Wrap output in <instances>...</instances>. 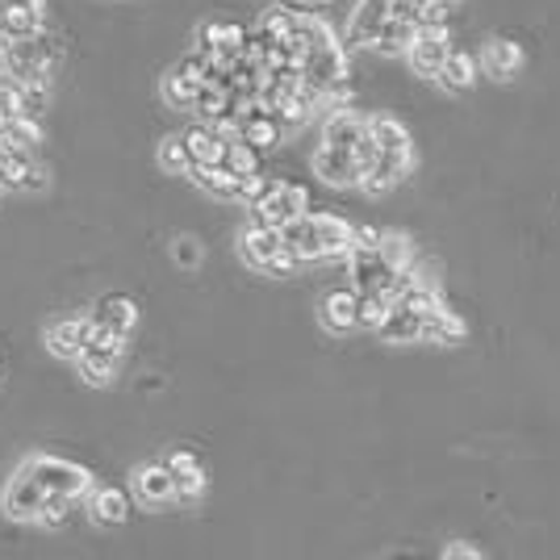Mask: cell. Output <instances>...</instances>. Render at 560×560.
<instances>
[{
  "instance_id": "cell-1",
  "label": "cell",
  "mask_w": 560,
  "mask_h": 560,
  "mask_svg": "<svg viewBox=\"0 0 560 560\" xmlns=\"http://www.w3.org/2000/svg\"><path fill=\"white\" fill-rule=\"evenodd\" d=\"M281 239L294 251L301 264H319V260H347L351 251V222L339 214H297L294 222L281 226Z\"/></svg>"
},
{
  "instance_id": "cell-2",
  "label": "cell",
  "mask_w": 560,
  "mask_h": 560,
  "mask_svg": "<svg viewBox=\"0 0 560 560\" xmlns=\"http://www.w3.org/2000/svg\"><path fill=\"white\" fill-rule=\"evenodd\" d=\"M239 256H242V264L256 267V272H264V276H294L297 264H301L294 251L285 247L281 231L260 226V222H251V226L239 235Z\"/></svg>"
},
{
  "instance_id": "cell-3",
  "label": "cell",
  "mask_w": 560,
  "mask_h": 560,
  "mask_svg": "<svg viewBox=\"0 0 560 560\" xmlns=\"http://www.w3.org/2000/svg\"><path fill=\"white\" fill-rule=\"evenodd\" d=\"M247 210H251V222L281 231L285 222H294L297 214L310 210V188L297 185V181H264V188L247 201Z\"/></svg>"
},
{
  "instance_id": "cell-4",
  "label": "cell",
  "mask_w": 560,
  "mask_h": 560,
  "mask_svg": "<svg viewBox=\"0 0 560 560\" xmlns=\"http://www.w3.org/2000/svg\"><path fill=\"white\" fill-rule=\"evenodd\" d=\"M22 473H29V477L38 481L47 494H54V498H67V502L92 489V473H88L84 464L63 460V456H34Z\"/></svg>"
},
{
  "instance_id": "cell-5",
  "label": "cell",
  "mask_w": 560,
  "mask_h": 560,
  "mask_svg": "<svg viewBox=\"0 0 560 560\" xmlns=\"http://www.w3.org/2000/svg\"><path fill=\"white\" fill-rule=\"evenodd\" d=\"M448 51H452V34H448V26H419L414 29V38H410V47H406V59H410V67H414L419 76L435 80V72L444 67Z\"/></svg>"
},
{
  "instance_id": "cell-6",
  "label": "cell",
  "mask_w": 560,
  "mask_h": 560,
  "mask_svg": "<svg viewBox=\"0 0 560 560\" xmlns=\"http://www.w3.org/2000/svg\"><path fill=\"white\" fill-rule=\"evenodd\" d=\"M314 176L331 188H356L360 185V151L335 147V142H319V151H314Z\"/></svg>"
},
{
  "instance_id": "cell-7",
  "label": "cell",
  "mask_w": 560,
  "mask_h": 560,
  "mask_svg": "<svg viewBox=\"0 0 560 560\" xmlns=\"http://www.w3.org/2000/svg\"><path fill=\"white\" fill-rule=\"evenodd\" d=\"M185 176H192V181L206 188L210 197H217V201H242V206H247V176L231 172L226 163H210V167L192 163Z\"/></svg>"
},
{
  "instance_id": "cell-8",
  "label": "cell",
  "mask_w": 560,
  "mask_h": 560,
  "mask_svg": "<svg viewBox=\"0 0 560 560\" xmlns=\"http://www.w3.org/2000/svg\"><path fill=\"white\" fill-rule=\"evenodd\" d=\"M47 498L51 494L29 477V473H17V477L9 481V489H4V514L17 519V523H29V519H38V510H42Z\"/></svg>"
},
{
  "instance_id": "cell-9",
  "label": "cell",
  "mask_w": 560,
  "mask_h": 560,
  "mask_svg": "<svg viewBox=\"0 0 560 560\" xmlns=\"http://www.w3.org/2000/svg\"><path fill=\"white\" fill-rule=\"evenodd\" d=\"M364 130H369L373 151H385V155H414V138H410V130L401 126L398 117H389V113L364 117Z\"/></svg>"
},
{
  "instance_id": "cell-10",
  "label": "cell",
  "mask_w": 560,
  "mask_h": 560,
  "mask_svg": "<svg viewBox=\"0 0 560 560\" xmlns=\"http://www.w3.org/2000/svg\"><path fill=\"white\" fill-rule=\"evenodd\" d=\"M385 22H389V0H360L347 26V47H373Z\"/></svg>"
},
{
  "instance_id": "cell-11",
  "label": "cell",
  "mask_w": 560,
  "mask_h": 560,
  "mask_svg": "<svg viewBox=\"0 0 560 560\" xmlns=\"http://www.w3.org/2000/svg\"><path fill=\"white\" fill-rule=\"evenodd\" d=\"M481 67L494 80H514L523 72V47L510 42V38H489L485 51H481Z\"/></svg>"
},
{
  "instance_id": "cell-12",
  "label": "cell",
  "mask_w": 560,
  "mask_h": 560,
  "mask_svg": "<svg viewBox=\"0 0 560 560\" xmlns=\"http://www.w3.org/2000/svg\"><path fill=\"white\" fill-rule=\"evenodd\" d=\"M134 494H138V502H147V507H167V502H176V485H172V473H167V464H142L138 473H134Z\"/></svg>"
},
{
  "instance_id": "cell-13",
  "label": "cell",
  "mask_w": 560,
  "mask_h": 560,
  "mask_svg": "<svg viewBox=\"0 0 560 560\" xmlns=\"http://www.w3.org/2000/svg\"><path fill=\"white\" fill-rule=\"evenodd\" d=\"M356 306H360V294H356V289H335V294H326L319 306L322 326H326L331 335L356 331Z\"/></svg>"
},
{
  "instance_id": "cell-14",
  "label": "cell",
  "mask_w": 560,
  "mask_h": 560,
  "mask_svg": "<svg viewBox=\"0 0 560 560\" xmlns=\"http://www.w3.org/2000/svg\"><path fill=\"white\" fill-rule=\"evenodd\" d=\"M185 151L192 163H201V167H210V163H222L226 160V138L210 126V122H197V126H188L185 134Z\"/></svg>"
},
{
  "instance_id": "cell-15",
  "label": "cell",
  "mask_w": 560,
  "mask_h": 560,
  "mask_svg": "<svg viewBox=\"0 0 560 560\" xmlns=\"http://www.w3.org/2000/svg\"><path fill=\"white\" fill-rule=\"evenodd\" d=\"M435 84H439L444 92H469V88L477 84V59L469 51H460V47H452L448 59H444V67L435 72Z\"/></svg>"
},
{
  "instance_id": "cell-16",
  "label": "cell",
  "mask_w": 560,
  "mask_h": 560,
  "mask_svg": "<svg viewBox=\"0 0 560 560\" xmlns=\"http://www.w3.org/2000/svg\"><path fill=\"white\" fill-rule=\"evenodd\" d=\"M88 510H92V523H101V527H122L126 519H130V498H126V489H92V498H88Z\"/></svg>"
},
{
  "instance_id": "cell-17",
  "label": "cell",
  "mask_w": 560,
  "mask_h": 560,
  "mask_svg": "<svg viewBox=\"0 0 560 560\" xmlns=\"http://www.w3.org/2000/svg\"><path fill=\"white\" fill-rule=\"evenodd\" d=\"M88 335V319H59L47 326V347H51L59 360H76Z\"/></svg>"
},
{
  "instance_id": "cell-18",
  "label": "cell",
  "mask_w": 560,
  "mask_h": 560,
  "mask_svg": "<svg viewBox=\"0 0 560 560\" xmlns=\"http://www.w3.org/2000/svg\"><path fill=\"white\" fill-rule=\"evenodd\" d=\"M92 319L101 322V326H109V331H117V335H126V339H130L134 326H138V306H134V297L113 294V297H105L97 310H92Z\"/></svg>"
},
{
  "instance_id": "cell-19",
  "label": "cell",
  "mask_w": 560,
  "mask_h": 560,
  "mask_svg": "<svg viewBox=\"0 0 560 560\" xmlns=\"http://www.w3.org/2000/svg\"><path fill=\"white\" fill-rule=\"evenodd\" d=\"M4 38H29L42 29V4H4L0 9Z\"/></svg>"
},
{
  "instance_id": "cell-20",
  "label": "cell",
  "mask_w": 560,
  "mask_h": 560,
  "mask_svg": "<svg viewBox=\"0 0 560 560\" xmlns=\"http://www.w3.org/2000/svg\"><path fill=\"white\" fill-rule=\"evenodd\" d=\"M76 364H80V376L88 385H109V381L117 376V360L105 356V351H97V347H80Z\"/></svg>"
},
{
  "instance_id": "cell-21",
  "label": "cell",
  "mask_w": 560,
  "mask_h": 560,
  "mask_svg": "<svg viewBox=\"0 0 560 560\" xmlns=\"http://www.w3.org/2000/svg\"><path fill=\"white\" fill-rule=\"evenodd\" d=\"M226 167L231 172H239V176H256V172H264V151H256L251 142H242V138H231L226 142Z\"/></svg>"
},
{
  "instance_id": "cell-22",
  "label": "cell",
  "mask_w": 560,
  "mask_h": 560,
  "mask_svg": "<svg viewBox=\"0 0 560 560\" xmlns=\"http://www.w3.org/2000/svg\"><path fill=\"white\" fill-rule=\"evenodd\" d=\"M4 142L13 147V151H38V142H42V126H38V117H9V126H4Z\"/></svg>"
},
{
  "instance_id": "cell-23",
  "label": "cell",
  "mask_w": 560,
  "mask_h": 560,
  "mask_svg": "<svg viewBox=\"0 0 560 560\" xmlns=\"http://www.w3.org/2000/svg\"><path fill=\"white\" fill-rule=\"evenodd\" d=\"M414 29L419 26H410V22H398V17H389L385 26H381V34H376V51H385V54H406V47H410V38H414Z\"/></svg>"
},
{
  "instance_id": "cell-24",
  "label": "cell",
  "mask_w": 560,
  "mask_h": 560,
  "mask_svg": "<svg viewBox=\"0 0 560 560\" xmlns=\"http://www.w3.org/2000/svg\"><path fill=\"white\" fill-rule=\"evenodd\" d=\"M197 88H201V84H192L188 76H181V72L172 67V72L163 76V101H167L172 109H185L188 113V109H192V97H197Z\"/></svg>"
},
{
  "instance_id": "cell-25",
  "label": "cell",
  "mask_w": 560,
  "mask_h": 560,
  "mask_svg": "<svg viewBox=\"0 0 560 560\" xmlns=\"http://www.w3.org/2000/svg\"><path fill=\"white\" fill-rule=\"evenodd\" d=\"M160 167L167 172V176H185L188 167H192V160H188L185 151V138L181 134H167L160 142Z\"/></svg>"
},
{
  "instance_id": "cell-26",
  "label": "cell",
  "mask_w": 560,
  "mask_h": 560,
  "mask_svg": "<svg viewBox=\"0 0 560 560\" xmlns=\"http://www.w3.org/2000/svg\"><path fill=\"white\" fill-rule=\"evenodd\" d=\"M172 485H176V502H197L206 494V473L201 464L197 469H185V473H172Z\"/></svg>"
},
{
  "instance_id": "cell-27",
  "label": "cell",
  "mask_w": 560,
  "mask_h": 560,
  "mask_svg": "<svg viewBox=\"0 0 560 560\" xmlns=\"http://www.w3.org/2000/svg\"><path fill=\"white\" fill-rule=\"evenodd\" d=\"M38 523L47 527V532H63L67 527V498H47L42 502V510H38Z\"/></svg>"
},
{
  "instance_id": "cell-28",
  "label": "cell",
  "mask_w": 560,
  "mask_h": 560,
  "mask_svg": "<svg viewBox=\"0 0 560 560\" xmlns=\"http://www.w3.org/2000/svg\"><path fill=\"white\" fill-rule=\"evenodd\" d=\"M163 464H167V473H185V469H197L201 460H197L192 452H185V448H176V452L163 456Z\"/></svg>"
},
{
  "instance_id": "cell-29",
  "label": "cell",
  "mask_w": 560,
  "mask_h": 560,
  "mask_svg": "<svg viewBox=\"0 0 560 560\" xmlns=\"http://www.w3.org/2000/svg\"><path fill=\"white\" fill-rule=\"evenodd\" d=\"M176 260L185 267H192L197 260H201V247H197V239H176Z\"/></svg>"
},
{
  "instance_id": "cell-30",
  "label": "cell",
  "mask_w": 560,
  "mask_h": 560,
  "mask_svg": "<svg viewBox=\"0 0 560 560\" xmlns=\"http://www.w3.org/2000/svg\"><path fill=\"white\" fill-rule=\"evenodd\" d=\"M276 4H285V9H301V13H322V9H331L335 0H276Z\"/></svg>"
},
{
  "instance_id": "cell-31",
  "label": "cell",
  "mask_w": 560,
  "mask_h": 560,
  "mask_svg": "<svg viewBox=\"0 0 560 560\" xmlns=\"http://www.w3.org/2000/svg\"><path fill=\"white\" fill-rule=\"evenodd\" d=\"M444 557H452V560H481V548H469L464 539H456V544H448V548H444Z\"/></svg>"
},
{
  "instance_id": "cell-32",
  "label": "cell",
  "mask_w": 560,
  "mask_h": 560,
  "mask_svg": "<svg viewBox=\"0 0 560 560\" xmlns=\"http://www.w3.org/2000/svg\"><path fill=\"white\" fill-rule=\"evenodd\" d=\"M9 42V38H4ZM4 42H0V80H4Z\"/></svg>"
},
{
  "instance_id": "cell-33",
  "label": "cell",
  "mask_w": 560,
  "mask_h": 560,
  "mask_svg": "<svg viewBox=\"0 0 560 560\" xmlns=\"http://www.w3.org/2000/svg\"><path fill=\"white\" fill-rule=\"evenodd\" d=\"M9 4H42V0H9Z\"/></svg>"
},
{
  "instance_id": "cell-34",
  "label": "cell",
  "mask_w": 560,
  "mask_h": 560,
  "mask_svg": "<svg viewBox=\"0 0 560 560\" xmlns=\"http://www.w3.org/2000/svg\"><path fill=\"white\" fill-rule=\"evenodd\" d=\"M0 42H4V26H0Z\"/></svg>"
}]
</instances>
